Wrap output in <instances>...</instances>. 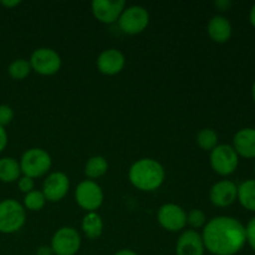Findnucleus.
<instances>
[{"label":"nucleus","instance_id":"obj_1","mask_svg":"<svg viewBox=\"0 0 255 255\" xmlns=\"http://www.w3.org/2000/svg\"><path fill=\"white\" fill-rule=\"evenodd\" d=\"M202 239L211 254L236 255L247 244L246 226L234 217H214L203 227Z\"/></svg>","mask_w":255,"mask_h":255},{"label":"nucleus","instance_id":"obj_2","mask_svg":"<svg viewBox=\"0 0 255 255\" xmlns=\"http://www.w3.org/2000/svg\"><path fill=\"white\" fill-rule=\"evenodd\" d=\"M166 171L157 159L141 158L128 169V179L132 186L142 192H154L163 184Z\"/></svg>","mask_w":255,"mask_h":255},{"label":"nucleus","instance_id":"obj_3","mask_svg":"<svg viewBox=\"0 0 255 255\" xmlns=\"http://www.w3.org/2000/svg\"><path fill=\"white\" fill-rule=\"evenodd\" d=\"M26 222V209L11 198L0 201V233L12 234L19 232Z\"/></svg>","mask_w":255,"mask_h":255},{"label":"nucleus","instance_id":"obj_4","mask_svg":"<svg viewBox=\"0 0 255 255\" xmlns=\"http://www.w3.org/2000/svg\"><path fill=\"white\" fill-rule=\"evenodd\" d=\"M22 176L35 179L45 176L52 166L51 156L42 148H30L20 158Z\"/></svg>","mask_w":255,"mask_h":255},{"label":"nucleus","instance_id":"obj_5","mask_svg":"<svg viewBox=\"0 0 255 255\" xmlns=\"http://www.w3.org/2000/svg\"><path fill=\"white\" fill-rule=\"evenodd\" d=\"M211 167L217 174L228 177L237 171L239 166V156L231 144H218L211 151Z\"/></svg>","mask_w":255,"mask_h":255},{"label":"nucleus","instance_id":"obj_6","mask_svg":"<svg viewBox=\"0 0 255 255\" xmlns=\"http://www.w3.org/2000/svg\"><path fill=\"white\" fill-rule=\"evenodd\" d=\"M119 26L127 35H138L147 29L149 24V12L141 5L125 7L119 19Z\"/></svg>","mask_w":255,"mask_h":255},{"label":"nucleus","instance_id":"obj_7","mask_svg":"<svg viewBox=\"0 0 255 255\" xmlns=\"http://www.w3.org/2000/svg\"><path fill=\"white\" fill-rule=\"evenodd\" d=\"M75 201L84 211L96 212L104 203V191L95 181L86 179L77 184L75 189Z\"/></svg>","mask_w":255,"mask_h":255},{"label":"nucleus","instance_id":"obj_8","mask_svg":"<svg viewBox=\"0 0 255 255\" xmlns=\"http://www.w3.org/2000/svg\"><path fill=\"white\" fill-rule=\"evenodd\" d=\"M30 66L32 71L41 76H52L61 69V57L50 47H39L30 56Z\"/></svg>","mask_w":255,"mask_h":255},{"label":"nucleus","instance_id":"obj_9","mask_svg":"<svg viewBox=\"0 0 255 255\" xmlns=\"http://www.w3.org/2000/svg\"><path fill=\"white\" fill-rule=\"evenodd\" d=\"M54 255H76L81 248V236L72 227L57 229L50 244Z\"/></svg>","mask_w":255,"mask_h":255},{"label":"nucleus","instance_id":"obj_10","mask_svg":"<svg viewBox=\"0 0 255 255\" xmlns=\"http://www.w3.org/2000/svg\"><path fill=\"white\" fill-rule=\"evenodd\" d=\"M157 221L167 232L177 233L186 228L187 213L178 204L166 203L157 212Z\"/></svg>","mask_w":255,"mask_h":255},{"label":"nucleus","instance_id":"obj_11","mask_svg":"<svg viewBox=\"0 0 255 255\" xmlns=\"http://www.w3.org/2000/svg\"><path fill=\"white\" fill-rule=\"evenodd\" d=\"M70 189V179L64 172H52L45 178L42 184V194L46 202L56 203L66 197Z\"/></svg>","mask_w":255,"mask_h":255},{"label":"nucleus","instance_id":"obj_12","mask_svg":"<svg viewBox=\"0 0 255 255\" xmlns=\"http://www.w3.org/2000/svg\"><path fill=\"white\" fill-rule=\"evenodd\" d=\"M126 7L124 0H94L91 10L97 21L102 24H114L119 21L122 11Z\"/></svg>","mask_w":255,"mask_h":255},{"label":"nucleus","instance_id":"obj_13","mask_svg":"<svg viewBox=\"0 0 255 255\" xmlns=\"http://www.w3.org/2000/svg\"><path fill=\"white\" fill-rule=\"evenodd\" d=\"M238 198V186L231 179H222L214 183L209 191V201L218 208H227L236 203Z\"/></svg>","mask_w":255,"mask_h":255},{"label":"nucleus","instance_id":"obj_14","mask_svg":"<svg viewBox=\"0 0 255 255\" xmlns=\"http://www.w3.org/2000/svg\"><path fill=\"white\" fill-rule=\"evenodd\" d=\"M125 65H126L125 55L114 47L104 50L96 60V66L99 71L106 76H115L120 74L124 70Z\"/></svg>","mask_w":255,"mask_h":255},{"label":"nucleus","instance_id":"obj_15","mask_svg":"<svg viewBox=\"0 0 255 255\" xmlns=\"http://www.w3.org/2000/svg\"><path fill=\"white\" fill-rule=\"evenodd\" d=\"M204 248L202 234L193 229L182 232L176 243V255H204Z\"/></svg>","mask_w":255,"mask_h":255},{"label":"nucleus","instance_id":"obj_16","mask_svg":"<svg viewBox=\"0 0 255 255\" xmlns=\"http://www.w3.org/2000/svg\"><path fill=\"white\" fill-rule=\"evenodd\" d=\"M232 147L239 157L246 159H255V128L246 127L234 134Z\"/></svg>","mask_w":255,"mask_h":255},{"label":"nucleus","instance_id":"obj_17","mask_svg":"<svg viewBox=\"0 0 255 255\" xmlns=\"http://www.w3.org/2000/svg\"><path fill=\"white\" fill-rule=\"evenodd\" d=\"M207 34L217 44H226L231 40L233 27L231 21L223 15H216L212 17L207 25Z\"/></svg>","mask_w":255,"mask_h":255},{"label":"nucleus","instance_id":"obj_18","mask_svg":"<svg viewBox=\"0 0 255 255\" xmlns=\"http://www.w3.org/2000/svg\"><path fill=\"white\" fill-rule=\"evenodd\" d=\"M81 228L86 238L95 241L100 238L104 232V221L97 212H89L82 219Z\"/></svg>","mask_w":255,"mask_h":255},{"label":"nucleus","instance_id":"obj_19","mask_svg":"<svg viewBox=\"0 0 255 255\" xmlns=\"http://www.w3.org/2000/svg\"><path fill=\"white\" fill-rule=\"evenodd\" d=\"M21 177L20 163L12 157H2L0 158V182L12 183L19 181Z\"/></svg>","mask_w":255,"mask_h":255},{"label":"nucleus","instance_id":"obj_20","mask_svg":"<svg viewBox=\"0 0 255 255\" xmlns=\"http://www.w3.org/2000/svg\"><path fill=\"white\" fill-rule=\"evenodd\" d=\"M244 209L255 213V179H247L238 186V198Z\"/></svg>","mask_w":255,"mask_h":255},{"label":"nucleus","instance_id":"obj_21","mask_svg":"<svg viewBox=\"0 0 255 255\" xmlns=\"http://www.w3.org/2000/svg\"><path fill=\"white\" fill-rule=\"evenodd\" d=\"M109 169V163H107L106 158L102 156H92L91 158L87 159L86 164H85V174L89 177L90 179H97L100 177L105 176Z\"/></svg>","mask_w":255,"mask_h":255},{"label":"nucleus","instance_id":"obj_22","mask_svg":"<svg viewBox=\"0 0 255 255\" xmlns=\"http://www.w3.org/2000/svg\"><path fill=\"white\" fill-rule=\"evenodd\" d=\"M218 133L213 128H202L196 137V142L199 148L208 152L218 146Z\"/></svg>","mask_w":255,"mask_h":255},{"label":"nucleus","instance_id":"obj_23","mask_svg":"<svg viewBox=\"0 0 255 255\" xmlns=\"http://www.w3.org/2000/svg\"><path fill=\"white\" fill-rule=\"evenodd\" d=\"M31 66H30L29 60L25 59H16L12 62H10L9 67H7V74L11 79L21 81V80L26 79L31 72Z\"/></svg>","mask_w":255,"mask_h":255},{"label":"nucleus","instance_id":"obj_24","mask_svg":"<svg viewBox=\"0 0 255 255\" xmlns=\"http://www.w3.org/2000/svg\"><path fill=\"white\" fill-rule=\"evenodd\" d=\"M46 203V198L42 194L41 191H31L24 197V208L30 212H39L41 211Z\"/></svg>","mask_w":255,"mask_h":255},{"label":"nucleus","instance_id":"obj_25","mask_svg":"<svg viewBox=\"0 0 255 255\" xmlns=\"http://www.w3.org/2000/svg\"><path fill=\"white\" fill-rule=\"evenodd\" d=\"M207 217L202 209H192L189 213L187 214V224L191 227L193 231L201 229L206 226Z\"/></svg>","mask_w":255,"mask_h":255},{"label":"nucleus","instance_id":"obj_26","mask_svg":"<svg viewBox=\"0 0 255 255\" xmlns=\"http://www.w3.org/2000/svg\"><path fill=\"white\" fill-rule=\"evenodd\" d=\"M14 119V111L7 105H0V126L5 127Z\"/></svg>","mask_w":255,"mask_h":255},{"label":"nucleus","instance_id":"obj_27","mask_svg":"<svg viewBox=\"0 0 255 255\" xmlns=\"http://www.w3.org/2000/svg\"><path fill=\"white\" fill-rule=\"evenodd\" d=\"M17 186H19V189L22 192V193L27 194L29 192L34 191L35 182H34V179L30 178V177L22 176V177H20L19 181H17Z\"/></svg>","mask_w":255,"mask_h":255},{"label":"nucleus","instance_id":"obj_28","mask_svg":"<svg viewBox=\"0 0 255 255\" xmlns=\"http://www.w3.org/2000/svg\"><path fill=\"white\" fill-rule=\"evenodd\" d=\"M247 233V243L252 247V249L255 252V217L249 221V223L246 227Z\"/></svg>","mask_w":255,"mask_h":255},{"label":"nucleus","instance_id":"obj_29","mask_svg":"<svg viewBox=\"0 0 255 255\" xmlns=\"http://www.w3.org/2000/svg\"><path fill=\"white\" fill-rule=\"evenodd\" d=\"M7 146V133L6 129L2 126H0V153L6 148Z\"/></svg>","mask_w":255,"mask_h":255},{"label":"nucleus","instance_id":"obj_30","mask_svg":"<svg viewBox=\"0 0 255 255\" xmlns=\"http://www.w3.org/2000/svg\"><path fill=\"white\" fill-rule=\"evenodd\" d=\"M214 5H216L217 9H218L219 11H227V10H229V7L233 5V2H232L231 0H217V1L214 2Z\"/></svg>","mask_w":255,"mask_h":255},{"label":"nucleus","instance_id":"obj_31","mask_svg":"<svg viewBox=\"0 0 255 255\" xmlns=\"http://www.w3.org/2000/svg\"><path fill=\"white\" fill-rule=\"evenodd\" d=\"M36 255H54V253H52V251H51V248H50V247L42 246V247H40L39 249H37Z\"/></svg>","mask_w":255,"mask_h":255},{"label":"nucleus","instance_id":"obj_32","mask_svg":"<svg viewBox=\"0 0 255 255\" xmlns=\"http://www.w3.org/2000/svg\"><path fill=\"white\" fill-rule=\"evenodd\" d=\"M0 4L5 7H15L17 6V5L21 4V1H19V0H14V1H9V0H7V1H5L4 0V1H0Z\"/></svg>","mask_w":255,"mask_h":255},{"label":"nucleus","instance_id":"obj_33","mask_svg":"<svg viewBox=\"0 0 255 255\" xmlns=\"http://www.w3.org/2000/svg\"><path fill=\"white\" fill-rule=\"evenodd\" d=\"M249 21H251L252 26L255 29V2L253 4V6H252L251 11H249Z\"/></svg>","mask_w":255,"mask_h":255},{"label":"nucleus","instance_id":"obj_34","mask_svg":"<svg viewBox=\"0 0 255 255\" xmlns=\"http://www.w3.org/2000/svg\"><path fill=\"white\" fill-rule=\"evenodd\" d=\"M114 255H138V254H137L136 252L131 251V249H121V251H119Z\"/></svg>","mask_w":255,"mask_h":255},{"label":"nucleus","instance_id":"obj_35","mask_svg":"<svg viewBox=\"0 0 255 255\" xmlns=\"http://www.w3.org/2000/svg\"><path fill=\"white\" fill-rule=\"evenodd\" d=\"M252 97H253V101L255 104V81L253 82V86H252Z\"/></svg>","mask_w":255,"mask_h":255},{"label":"nucleus","instance_id":"obj_36","mask_svg":"<svg viewBox=\"0 0 255 255\" xmlns=\"http://www.w3.org/2000/svg\"><path fill=\"white\" fill-rule=\"evenodd\" d=\"M254 173H255V163H254Z\"/></svg>","mask_w":255,"mask_h":255}]
</instances>
